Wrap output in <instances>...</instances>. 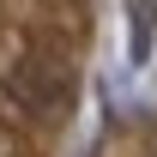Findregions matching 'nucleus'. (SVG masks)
<instances>
[{
	"label": "nucleus",
	"instance_id": "nucleus-1",
	"mask_svg": "<svg viewBox=\"0 0 157 157\" xmlns=\"http://www.w3.org/2000/svg\"><path fill=\"white\" fill-rule=\"evenodd\" d=\"M78 0H0V157H18L67 103V24Z\"/></svg>",
	"mask_w": 157,
	"mask_h": 157
}]
</instances>
